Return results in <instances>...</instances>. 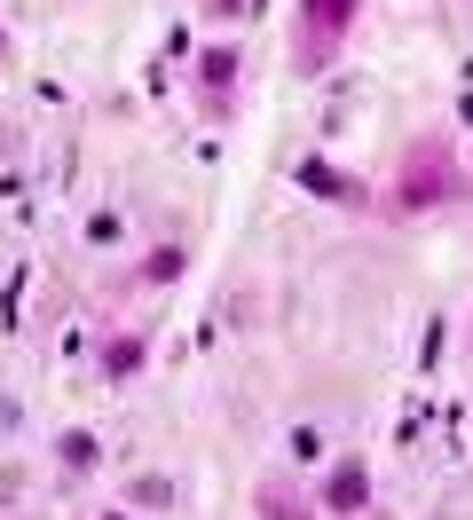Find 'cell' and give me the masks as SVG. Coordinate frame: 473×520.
I'll return each mask as SVG.
<instances>
[{"instance_id": "1", "label": "cell", "mask_w": 473, "mask_h": 520, "mask_svg": "<svg viewBox=\"0 0 473 520\" xmlns=\"http://www.w3.org/2000/svg\"><path fill=\"white\" fill-rule=\"evenodd\" d=\"M347 8L355 0H308V56H324L339 32H347Z\"/></svg>"}]
</instances>
